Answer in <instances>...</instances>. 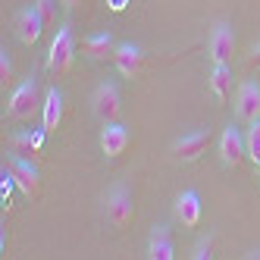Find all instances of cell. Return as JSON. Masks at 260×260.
<instances>
[{"instance_id": "7a4b0ae2", "label": "cell", "mask_w": 260, "mask_h": 260, "mask_svg": "<svg viewBox=\"0 0 260 260\" xmlns=\"http://www.w3.org/2000/svg\"><path fill=\"white\" fill-rule=\"evenodd\" d=\"M7 173L13 176V182H16V188H19L28 201H38L41 198V176H38V170L31 166V160H25L19 151H16L13 157H10V163H7Z\"/></svg>"}, {"instance_id": "277c9868", "label": "cell", "mask_w": 260, "mask_h": 260, "mask_svg": "<svg viewBox=\"0 0 260 260\" xmlns=\"http://www.w3.org/2000/svg\"><path fill=\"white\" fill-rule=\"evenodd\" d=\"M122 110V98H119V88L113 82H101L91 94V113H94L101 122H116Z\"/></svg>"}, {"instance_id": "603a6c76", "label": "cell", "mask_w": 260, "mask_h": 260, "mask_svg": "<svg viewBox=\"0 0 260 260\" xmlns=\"http://www.w3.org/2000/svg\"><path fill=\"white\" fill-rule=\"evenodd\" d=\"M194 260H210L213 257V238H207V241H201V245L194 248V254H191Z\"/></svg>"}, {"instance_id": "e0dca14e", "label": "cell", "mask_w": 260, "mask_h": 260, "mask_svg": "<svg viewBox=\"0 0 260 260\" xmlns=\"http://www.w3.org/2000/svg\"><path fill=\"white\" fill-rule=\"evenodd\" d=\"M147 257L151 260H173L176 257V245H173V235L166 226H157L151 232V241H147Z\"/></svg>"}, {"instance_id": "d6986e66", "label": "cell", "mask_w": 260, "mask_h": 260, "mask_svg": "<svg viewBox=\"0 0 260 260\" xmlns=\"http://www.w3.org/2000/svg\"><path fill=\"white\" fill-rule=\"evenodd\" d=\"M245 147H248V157H251V163H257L260 160V116L251 122V128H248V135H245Z\"/></svg>"}, {"instance_id": "ac0fdd59", "label": "cell", "mask_w": 260, "mask_h": 260, "mask_svg": "<svg viewBox=\"0 0 260 260\" xmlns=\"http://www.w3.org/2000/svg\"><path fill=\"white\" fill-rule=\"evenodd\" d=\"M44 135H47V128H31V132H19L13 138V147L19 154H41V147H44Z\"/></svg>"}, {"instance_id": "5bb4252c", "label": "cell", "mask_w": 260, "mask_h": 260, "mask_svg": "<svg viewBox=\"0 0 260 260\" xmlns=\"http://www.w3.org/2000/svg\"><path fill=\"white\" fill-rule=\"evenodd\" d=\"M63 122V91L60 88H47V94H44V110H41V125L47 128V135L50 132H57Z\"/></svg>"}, {"instance_id": "30bf717a", "label": "cell", "mask_w": 260, "mask_h": 260, "mask_svg": "<svg viewBox=\"0 0 260 260\" xmlns=\"http://www.w3.org/2000/svg\"><path fill=\"white\" fill-rule=\"evenodd\" d=\"M128 141H132V135H128V128L125 125H119V122H104V132H101V151H104V157L107 160H116L125 147H128Z\"/></svg>"}, {"instance_id": "7402d4cb", "label": "cell", "mask_w": 260, "mask_h": 260, "mask_svg": "<svg viewBox=\"0 0 260 260\" xmlns=\"http://www.w3.org/2000/svg\"><path fill=\"white\" fill-rule=\"evenodd\" d=\"M0 82H4V88L13 82V63H10V53L4 50V57H0Z\"/></svg>"}, {"instance_id": "8992f818", "label": "cell", "mask_w": 260, "mask_h": 260, "mask_svg": "<svg viewBox=\"0 0 260 260\" xmlns=\"http://www.w3.org/2000/svg\"><path fill=\"white\" fill-rule=\"evenodd\" d=\"M44 28H47V22L41 19V13H38V7H25V10H19V16H16V35H19V41L25 44V47H35L41 41V35H44Z\"/></svg>"}, {"instance_id": "7c38bea8", "label": "cell", "mask_w": 260, "mask_h": 260, "mask_svg": "<svg viewBox=\"0 0 260 260\" xmlns=\"http://www.w3.org/2000/svg\"><path fill=\"white\" fill-rule=\"evenodd\" d=\"M232 50H235V31H232V25L219 22L210 35V60L213 63H232Z\"/></svg>"}, {"instance_id": "9c48e42d", "label": "cell", "mask_w": 260, "mask_h": 260, "mask_svg": "<svg viewBox=\"0 0 260 260\" xmlns=\"http://www.w3.org/2000/svg\"><path fill=\"white\" fill-rule=\"evenodd\" d=\"M235 116L238 122H254L260 116V85L257 82H241L235 94Z\"/></svg>"}, {"instance_id": "ffe728a7", "label": "cell", "mask_w": 260, "mask_h": 260, "mask_svg": "<svg viewBox=\"0 0 260 260\" xmlns=\"http://www.w3.org/2000/svg\"><path fill=\"white\" fill-rule=\"evenodd\" d=\"M35 7H38L41 19H44L47 25H53V22H57V0H35Z\"/></svg>"}, {"instance_id": "ba28073f", "label": "cell", "mask_w": 260, "mask_h": 260, "mask_svg": "<svg viewBox=\"0 0 260 260\" xmlns=\"http://www.w3.org/2000/svg\"><path fill=\"white\" fill-rule=\"evenodd\" d=\"M245 154H248V147H245V135H241L235 125L222 128V135H219V157H222V163L232 166V170H238L241 160H245Z\"/></svg>"}, {"instance_id": "52a82bcc", "label": "cell", "mask_w": 260, "mask_h": 260, "mask_svg": "<svg viewBox=\"0 0 260 260\" xmlns=\"http://www.w3.org/2000/svg\"><path fill=\"white\" fill-rule=\"evenodd\" d=\"M207 144H210V128H194V132H188V135H182V138L173 141V154L179 160H185V163H191V160H198L204 151H207Z\"/></svg>"}, {"instance_id": "cb8c5ba5", "label": "cell", "mask_w": 260, "mask_h": 260, "mask_svg": "<svg viewBox=\"0 0 260 260\" xmlns=\"http://www.w3.org/2000/svg\"><path fill=\"white\" fill-rule=\"evenodd\" d=\"M248 66H251V69H260V41H257V44H254V50H251Z\"/></svg>"}, {"instance_id": "4fadbf2b", "label": "cell", "mask_w": 260, "mask_h": 260, "mask_svg": "<svg viewBox=\"0 0 260 260\" xmlns=\"http://www.w3.org/2000/svg\"><path fill=\"white\" fill-rule=\"evenodd\" d=\"M201 198L194 194V191H182L179 198H176V219L182 222L185 229H194V226H201Z\"/></svg>"}, {"instance_id": "9a60e30c", "label": "cell", "mask_w": 260, "mask_h": 260, "mask_svg": "<svg viewBox=\"0 0 260 260\" xmlns=\"http://www.w3.org/2000/svg\"><path fill=\"white\" fill-rule=\"evenodd\" d=\"M82 50H85L88 60L104 63V60H110V57L116 53V41H113V35H110V31H101V35H91V38H85Z\"/></svg>"}, {"instance_id": "44dd1931", "label": "cell", "mask_w": 260, "mask_h": 260, "mask_svg": "<svg viewBox=\"0 0 260 260\" xmlns=\"http://www.w3.org/2000/svg\"><path fill=\"white\" fill-rule=\"evenodd\" d=\"M13 185H16L13 176L4 170V182H0V198H4V207H7V210L13 207Z\"/></svg>"}, {"instance_id": "484cf974", "label": "cell", "mask_w": 260, "mask_h": 260, "mask_svg": "<svg viewBox=\"0 0 260 260\" xmlns=\"http://www.w3.org/2000/svg\"><path fill=\"white\" fill-rule=\"evenodd\" d=\"M60 4H63V7H76V4H79V0H60Z\"/></svg>"}, {"instance_id": "2e32d148", "label": "cell", "mask_w": 260, "mask_h": 260, "mask_svg": "<svg viewBox=\"0 0 260 260\" xmlns=\"http://www.w3.org/2000/svg\"><path fill=\"white\" fill-rule=\"evenodd\" d=\"M207 91L219 104L229 101V94H232V69H229V63H213V72L207 79Z\"/></svg>"}, {"instance_id": "8fae6325", "label": "cell", "mask_w": 260, "mask_h": 260, "mask_svg": "<svg viewBox=\"0 0 260 260\" xmlns=\"http://www.w3.org/2000/svg\"><path fill=\"white\" fill-rule=\"evenodd\" d=\"M113 63H116V69H119L122 79H138L141 69H144V53L135 44H116Z\"/></svg>"}, {"instance_id": "d4e9b609", "label": "cell", "mask_w": 260, "mask_h": 260, "mask_svg": "<svg viewBox=\"0 0 260 260\" xmlns=\"http://www.w3.org/2000/svg\"><path fill=\"white\" fill-rule=\"evenodd\" d=\"M107 4H110V10H113V13H122L128 4H132V0H107Z\"/></svg>"}, {"instance_id": "3957f363", "label": "cell", "mask_w": 260, "mask_h": 260, "mask_svg": "<svg viewBox=\"0 0 260 260\" xmlns=\"http://www.w3.org/2000/svg\"><path fill=\"white\" fill-rule=\"evenodd\" d=\"M72 53H76V41H72V28L63 25L57 31V38L50 41V50H47V69L53 76H66L69 66H72Z\"/></svg>"}, {"instance_id": "4316f807", "label": "cell", "mask_w": 260, "mask_h": 260, "mask_svg": "<svg viewBox=\"0 0 260 260\" xmlns=\"http://www.w3.org/2000/svg\"><path fill=\"white\" fill-rule=\"evenodd\" d=\"M254 166H257V176H260V160H257V163H254Z\"/></svg>"}, {"instance_id": "6da1fadb", "label": "cell", "mask_w": 260, "mask_h": 260, "mask_svg": "<svg viewBox=\"0 0 260 260\" xmlns=\"http://www.w3.org/2000/svg\"><path fill=\"white\" fill-rule=\"evenodd\" d=\"M104 210H107V219L113 222L116 229L132 226V219H135V201H132V194H128L125 185H113V188L107 191Z\"/></svg>"}, {"instance_id": "5b68a950", "label": "cell", "mask_w": 260, "mask_h": 260, "mask_svg": "<svg viewBox=\"0 0 260 260\" xmlns=\"http://www.w3.org/2000/svg\"><path fill=\"white\" fill-rule=\"evenodd\" d=\"M35 107H38V79L28 76L10 94V101H7V116L10 119H28L35 113Z\"/></svg>"}]
</instances>
